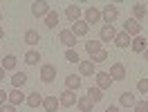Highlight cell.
Wrapping results in <instances>:
<instances>
[{
	"label": "cell",
	"mask_w": 148,
	"mask_h": 112,
	"mask_svg": "<svg viewBox=\"0 0 148 112\" xmlns=\"http://www.w3.org/2000/svg\"><path fill=\"white\" fill-rule=\"evenodd\" d=\"M117 16H119V7H114V5H103L101 20L106 23V25H112V23L117 20Z\"/></svg>",
	"instance_id": "6da1fadb"
},
{
	"label": "cell",
	"mask_w": 148,
	"mask_h": 112,
	"mask_svg": "<svg viewBox=\"0 0 148 112\" xmlns=\"http://www.w3.org/2000/svg\"><path fill=\"white\" fill-rule=\"evenodd\" d=\"M49 2H45V0H36V2H32V14L36 16V18H45L47 14H49Z\"/></svg>",
	"instance_id": "7a4b0ae2"
},
{
	"label": "cell",
	"mask_w": 148,
	"mask_h": 112,
	"mask_svg": "<svg viewBox=\"0 0 148 112\" xmlns=\"http://www.w3.org/2000/svg\"><path fill=\"white\" fill-rule=\"evenodd\" d=\"M123 31H126L130 38H137V36H141V25H139L135 18H128L123 23Z\"/></svg>",
	"instance_id": "3957f363"
},
{
	"label": "cell",
	"mask_w": 148,
	"mask_h": 112,
	"mask_svg": "<svg viewBox=\"0 0 148 112\" xmlns=\"http://www.w3.org/2000/svg\"><path fill=\"white\" fill-rule=\"evenodd\" d=\"M114 36H117L114 25H103L101 31H99V40L101 43H114Z\"/></svg>",
	"instance_id": "277c9868"
},
{
	"label": "cell",
	"mask_w": 148,
	"mask_h": 112,
	"mask_svg": "<svg viewBox=\"0 0 148 112\" xmlns=\"http://www.w3.org/2000/svg\"><path fill=\"white\" fill-rule=\"evenodd\" d=\"M58 43H63L67 49H74V45H76V36H74L70 29H63V31H58Z\"/></svg>",
	"instance_id": "5b68a950"
},
{
	"label": "cell",
	"mask_w": 148,
	"mask_h": 112,
	"mask_svg": "<svg viewBox=\"0 0 148 112\" xmlns=\"http://www.w3.org/2000/svg\"><path fill=\"white\" fill-rule=\"evenodd\" d=\"M25 101H27V94H23V90H16V87L9 92V99H7V103H9V105H14V108L23 105Z\"/></svg>",
	"instance_id": "8992f818"
},
{
	"label": "cell",
	"mask_w": 148,
	"mask_h": 112,
	"mask_svg": "<svg viewBox=\"0 0 148 112\" xmlns=\"http://www.w3.org/2000/svg\"><path fill=\"white\" fill-rule=\"evenodd\" d=\"M58 103L63 108H72V105H76V94L72 90H63V92L58 94Z\"/></svg>",
	"instance_id": "52a82bcc"
},
{
	"label": "cell",
	"mask_w": 148,
	"mask_h": 112,
	"mask_svg": "<svg viewBox=\"0 0 148 112\" xmlns=\"http://www.w3.org/2000/svg\"><path fill=\"white\" fill-rule=\"evenodd\" d=\"M94 79H97V87H99V90H108V87L114 83L108 72H97V74H94Z\"/></svg>",
	"instance_id": "ba28073f"
},
{
	"label": "cell",
	"mask_w": 148,
	"mask_h": 112,
	"mask_svg": "<svg viewBox=\"0 0 148 112\" xmlns=\"http://www.w3.org/2000/svg\"><path fill=\"white\" fill-rule=\"evenodd\" d=\"M108 74H110L112 81H123V79H126V67L121 65V63H112Z\"/></svg>",
	"instance_id": "9c48e42d"
},
{
	"label": "cell",
	"mask_w": 148,
	"mask_h": 112,
	"mask_svg": "<svg viewBox=\"0 0 148 112\" xmlns=\"http://www.w3.org/2000/svg\"><path fill=\"white\" fill-rule=\"evenodd\" d=\"M56 79V67L54 65H43L40 67V81L43 83H52Z\"/></svg>",
	"instance_id": "30bf717a"
},
{
	"label": "cell",
	"mask_w": 148,
	"mask_h": 112,
	"mask_svg": "<svg viewBox=\"0 0 148 112\" xmlns=\"http://www.w3.org/2000/svg\"><path fill=\"white\" fill-rule=\"evenodd\" d=\"M70 31H72L76 38H79V36H85V34L90 31V25H88L85 20H76V23H72V29H70Z\"/></svg>",
	"instance_id": "8fae6325"
},
{
	"label": "cell",
	"mask_w": 148,
	"mask_h": 112,
	"mask_svg": "<svg viewBox=\"0 0 148 112\" xmlns=\"http://www.w3.org/2000/svg\"><path fill=\"white\" fill-rule=\"evenodd\" d=\"M85 23L88 25H94V23H99L101 20V9H97V7H88L85 9Z\"/></svg>",
	"instance_id": "7c38bea8"
},
{
	"label": "cell",
	"mask_w": 148,
	"mask_h": 112,
	"mask_svg": "<svg viewBox=\"0 0 148 112\" xmlns=\"http://www.w3.org/2000/svg\"><path fill=\"white\" fill-rule=\"evenodd\" d=\"M146 47H148V43H146V38H144V36L132 38V43H130V49H132L135 54H144V52H146Z\"/></svg>",
	"instance_id": "4fadbf2b"
},
{
	"label": "cell",
	"mask_w": 148,
	"mask_h": 112,
	"mask_svg": "<svg viewBox=\"0 0 148 112\" xmlns=\"http://www.w3.org/2000/svg\"><path fill=\"white\" fill-rule=\"evenodd\" d=\"M43 99H45V96L38 92V90H34V92L27 94V101H25V103H27L29 108H38V105H43Z\"/></svg>",
	"instance_id": "5bb4252c"
},
{
	"label": "cell",
	"mask_w": 148,
	"mask_h": 112,
	"mask_svg": "<svg viewBox=\"0 0 148 112\" xmlns=\"http://www.w3.org/2000/svg\"><path fill=\"white\" fill-rule=\"evenodd\" d=\"M76 108H79L81 112H92L94 101L90 99V96H79V99H76Z\"/></svg>",
	"instance_id": "9a60e30c"
},
{
	"label": "cell",
	"mask_w": 148,
	"mask_h": 112,
	"mask_svg": "<svg viewBox=\"0 0 148 112\" xmlns=\"http://www.w3.org/2000/svg\"><path fill=\"white\" fill-rule=\"evenodd\" d=\"M135 103H137V99H135V94H132V92H123V94L119 96V105H123L126 110L135 108Z\"/></svg>",
	"instance_id": "2e32d148"
},
{
	"label": "cell",
	"mask_w": 148,
	"mask_h": 112,
	"mask_svg": "<svg viewBox=\"0 0 148 112\" xmlns=\"http://www.w3.org/2000/svg\"><path fill=\"white\" fill-rule=\"evenodd\" d=\"M79 72L83 76H94L97 74V67H94L92 61H81V63H79Z\"/></svg>",
	"instance_id": "e0dca14e"
},
{
	"label": "cell",
	"mask_w": 148,
	"mask_h": 112,
	"mask_svg": "<svg viewBox=\"0 0 148 112\" xmlns=\"http://www.w3.org/2000/svg\"><path fill=\"white\" fill-rule=\"evenodd\" d=\"M43 108H45V112H56L61 108L58 96H45V99H43Z\"/></svg>",
	"instance_id": "ac0fdd59"
},
{
	"label": "cell",
	"mask_w": 148,
	"mask_h": 112,
	"mask_svg": "<svg viewBox=\"0 0 148 112\" xmlns=\"http://www.w3.org/2000/svg\"><path fill=\"white\" fill-rule=\"evenodd\" d=\"M65 16L72 20V23L81 20V7H76V5H67V7H65Z\"/></svg>",
	"instance_id": "d6986e66"
},
{
	"label": "cell",
	"mask_w": 148,
	"mask_h": 112,
	"mask_svg": "<svg viewBox=\"0 0 148 112\" xmlns=\"http://www.w3.org/2000/svg\"><path fill=\"white\" fill-rule=\"evenodd\" d=\"M130 43H132V38H130L128 34H126V31H119V34L114 36V45H117V47H121V49H123V47H128Z\"/></svg>",
	"instance_id": "ffe728a7"
},
{
	"label": "cell",
	"mask_w": 148,
	"mask_h": 112,
	"mask_svg": "<svg viewBox=\"0 0 148 112\" xmlns=\"http://www.w3.org/2000/svg\"><path fill=\"white\" fill-rule=\"evenodd\" d=\"M101 45H103L101 40H88V43H85V52H88L90 56H94V54H99V52L103 49Z\"/></svg>",
	"instance_id": "44dd1931"
},
{
	"label": "cell",
	"mask_w": 148,
	"mask_h": 112,
	"mask_svg": "<svg viewBox=\"0 0 148 112\" xmlns=\"http://www.w3.org/2000/svg\"><path fill=\"white\" fill-rule=\"evenodd\" d=\"M65 85H67V90L76 92V90L81 87V76H76V74H70L67 79H65Z\"/></svg>",
	"instance_id": "7402d4cb"
},
{
	"label": "cell",
	"mask_w": 148,
	"mask_h": 112,
	"mask_svg": "<svg viewBox=\"0 0 148 112\" xmlns=\"http://www.w3.org/2000/svg\"><path fill=\"white\" fill-rule=\"evenodd\" d=\"M25 43L27 45H38L40 43V34H38L36 29H27L25 31Z\"/></svg>",
	"instance_id": "603a6c76"
},
{
	"label": "cell",
	"mask_w": 148,
	"mask_h": 112,
	"mask_svg": "<svg viewBox=\"0 0 148 112\" xmlns=\"http://www.w3.org/2000/svg\"><path fill=\"white\" fill-rule=\"evenodd\" d=\"M25 83H27V74H25V72H16V74L11 76V85H14L16 90H20Z\"/></svg>",
	"instance_id": "cb8c5ba5"
},
{
	"label": "cell",
	"mask_w": 148,
	"mask_h": 112,
	"mask_svg": "<svg viewBox=\"0 0 148 112\" xmlns=\"http://www.w3.org/2000/svg\"><path fill=\"white\" fill-rule=\"evenodd\" d=\"M146 5H144V2H137V5H132V14H135V20H137V23H139V20H141V18H144V16H146Z\"/></svg>",
	"instance_id": "d4e9b609"
},
{
	"label": "cell",
	"mask_w": 148,
	"mask_h": 112,
	"mask_svg": "<svg viewBox=\"0 0 148 112\" xmlns=\"http://www.w3.org/2000/svg\"><path fill=\"white\" fill-rule=\"evenodd\" d=\"M16 63H18V58H16L14 54H9V56H5V58H2V63H0V65H2V70L7 72V70H14Z\"/></svg>",
	"instance_id": "484cf974"
},
{
	"label": "cell",
	"mask_w": 148,
	"mask_h": 112,
	"mask_svg": "<svg viewBox=\"0 0 148 112\" xmlns=\"http://www.w3.org/2000/svg\"><path fill=\"white\" fill-rule=\"evenodd\" d=\"M38 61H40V54H38L36 49H29L27 54H25V63L27 65H38Z\"/></svg>",
	"instance_id": "4316f807"
},
{
	"label": "cell",
	"mask_w": 148,
	"mask_h": 112,
	"mask_svg": "<svg viewBox=\"0 0 148 112\" xmlns=\"http://www.w3.org/2000/svg\"><path fill=\"white\" fill-rule=\"evenodd\" d=\"M45 25L49 29H54L56 25H58V14H56V11H49V14L45 16Z\"/></svg>",
	"instance_id": "83f0119b"
},
{
	"label": "cell",
	"mask_w": 148,
	"mask_h": 112,
	"mask_svg": "<svg viewBox=\"0 0 148 112\" xmlns=\"http://www.w3.org/2000/svg\"><path fill=\"white\" fill-rule=\"evenodd\" d=\"M88 96H90L94 103H99V101L103 99V90H99V87L94 85V87H90V90H88Z\"/></svg>",
	"instance_id": "f1b7e54d"
},
{
	"label": "cell",
	"mask_w": 148,
	"mask_h": 112,
	"mask_svg": "<svg viewBox=\"0 0 148 112\" xmlns=\"http://www.w3.org/2000/svg\"><path fill=\"white\" fill-rule=\"evenodd\" d=\"M90 61H92L94 65H97V63H103V61H108V52H106V49H101V52H99V54H94V56H90Z\"/></svg>",
	"instance_id": "f546056e"
},
{
	"label": "cell",
	"mask_w": 148,
	"mask_h": 112,
	"mask_svg": "<svg viewBox=\"0 0 148 112\" xmlns=\"http://www.w3.org/2000/svg\"><path fill=\"white\" fill-rule=\"evenodd\" d=\"M132 112H148V99L137 101V103H135V108H132Z\"/></svg>",
	"instance_id": "4dcf8cb0"
},
{
	"label": "cell",
	"mask_w": 148,
	"mask_h": 112,
	"mask_svg": "<svg viewBox=\"0 0 148 112\" xmlns=\"http://www.w3.org/2000/svg\"><path fill=\"white\" fill-rule=\"evenodd\" d=\"M65 58H67L70 63H81V58H79V54H76V49H67V52H65Z\"/></svg>",
	"instance_id": "1f68e13d"
},
{
	"label": "cell",
	"mask_w": 148,
	"mask_h": 112,
	"mask_svg": "<svg viewBox=\"0 0 148 112\" xmlns=\"http://www.w3.org/2000/svg\"><path fill=\"white\" fill-rule=\"evenodd\" d=\"M137 90L141 94H146V96H148V79H141V81H139V83H137Z\"/></svg>",
	"instance_id": "d6a6232c"
},
{
	"label": "cell",
	"mask_w": 148,
	"mask_h": 112,
	"mask_svg": "<svg viewBox=\"0 0 148 112\" xmlns=\"http://www.w3.org/2000/svg\"><path fill=\"white\" fill-rule=\"evenodd\" d=\"M7 99H9V92L0 90V105H5V103H7Z\"/></svg>",
	"instance_id": "836d02e7"
},
{
	"label": "cell",
	"mask_w": 148,
	"mask_h": 112,
	"mask_svg": "<svg viewBox=\"0 0 148 112\" xmlns=\"http://www.w3.org/2000/svg\"><path fill=\"white\" fill-rule=\"evenodd\" d=\"M0 112H16V108L9 105V103H5V105H0Z\"/></svg>",
	"instance_id": "e575fe53"
},
{
	"label": "cell",
	"mask_w": 148,
	"mask_h": 112,
	"mask_svg": "<svg viewBox=\"0 0 148 112\" xmlns=\"http://www.w3.org/2000/svg\"><path fill=\"white\" fill-rule=\"evenodd\" d=\"M106 112H119V105H108V108H106Z\"/></svg>",
	"instance_id": "d590c367"
},
{
	"label": "cell",
	"mask_w": 148,
	"mask_h": 112,
	"mask_svg": "<svg viewBox=\"0 0 148 112\" xmlns=\"http://www.w3.org/2000/svg\"><path fill=\"white\" fill-rule=\"evenodd\" d=\"M5 79V70H2V65H0V81Z\"/></svg>",
	"instance_id": "8d00e7d4"
},
{
	"label": "cell",
	"mask_w": 148,
	"mask_h": 112,
	"mask_svg": "<svg viewBox=\"0 0 148 112\" xmlns=\"http://www.w3.org/2000/svg\"><path fill=\"white\" fill-rule=\"evenodd\" d=\"M2 38H5V29L0 27V40H2Z\"/></svg>",
	"instance_id": "74e56055"
},
{
	"label": "cell",
	"mask_w": 148,
	"mask_h": 112,
	"mask_svg": "<svg viewBox=\"0 0 148 112\" xmlns=\"http://www.w3.org/2000/svg\"><path fill=\"white\" fill-rule=\"evenodd\" d=\"M144 58H146V63H148V47H146V52H144Z\"/></svg>",
	"instance_id": "f35d334b"
},
{
	"label": "cell",
	"mask_w": 148,
	"mask_h": 112,
	"mask_svg": "<svg viewBox=\"0 0 148 112\" xmlns=\"http://www.w3.org/2000/svg\"><path fill=\"white\" fill-rule=\"evenodd\" d=\"M0 23H2V14H0Z\"/></svg>",
	"instance_id": "ab89813d"
},
{
	"label": "cell",
	"mask_w": 148,
	"mask_h": 112,
	"mask_svg": "<svg viewBox=\"0 0 148 112\" xmlns=\"http://www.w3.org/2000/svg\"><path fill=\"white\" fill-rule=\"evenodd\" d=\"M146 9H148V5H146Z\"/></svg>",
	"instance_id": "60d3db41"
},
{
	"label": "cell",
	"mask_w": 148,
	"mask_h": 112,
	"mask_svg": "<svg viewBox=\"0 0 148 112\" xmlns=\"http://www.w3.org/2000/svg\"><path fill=\"white\" fill-rule=\"evenodd\" d=\"M126 112H130V110H126Z\"/></svg>",
	"instance_id": "b9f144b4"
}]
</instances>
